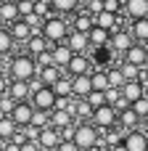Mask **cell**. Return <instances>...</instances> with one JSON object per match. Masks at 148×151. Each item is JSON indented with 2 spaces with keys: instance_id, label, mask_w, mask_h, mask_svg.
<instances>
[{
  "instance_id": "52",
  "label": "cell",
  "mask_w": 148,
  "mask_h": 151,
  "mask_svg": "<svg viewBox=\"0 0 148 151\" xmlns=\"http://www.w3.org/2000/svg\"><path fill=\"white\" fill-rule=\"evenodd\" d=\"M146 98H148V85H146Z\"/></svg>"
},
{
  "instance_id": "33",
  "label": "cell",
  "mask_w": 148,
  "mask_h": 151,
  "mask_svg": "<svg viewBox=\"0 0 148 151\" xmlns=\"http://www.w3.org/2000/svg\"><path fill=\"white\" fill-rule=\"evenodd\" d=\"M53 93H56L58 98H74V90H71V77H69V74H64V77L53 85Z\"/></svg>"
},
{
  "instance_id": "18",
  "label": "cell",
  "mask_w": 148,
  "mask_h": 151,
  "mask_svg": "<svg viewBox=\"0 0 148 151\" xmlns=\"http://www.w3.org/2000/svg\"><path fill=\"white\" fill-rule=\"evenodd\" d=\"M8 96H11L16 104H24V101H29V98H32V88H29V82L11 80V85H8Z\"/></svg>"
},
{
  "instance_id": "25",
  "label": "cell",
  "mask_w": 148,
  "mask_h": 151,
  "mask_svg": "<svg viewBox=\"0 0 148 151\" xmlns=\"http://www.w3.org/2000/svg\"><path fill=\"white\" fill-rule=\"evenodd\" d=\"M64 74H66V72H64V69H58V66H45V69H40V72H37V80H40L45 88H53Z\"/></svg>"
},
{
  "instance_id": "1",
  "label": "cell",
  "mask_w": 148,
  "mask_h": 151,
  "mask_svg": "<svg viewBox=\"0 0 148 151\" xmlns=\"http://www.w3.org/2000/svg\"><path fill=\"white\" fill-rule=\"evenodd\" d=\"M37 58H32L29 53H13L8 58V77L11 80H19V82H32L37 77Z\"/></svg>"
},
{
  "instance_id": "29",
  "label": "cell",
  "mask_w": 148,
  "mask_h": 151,
  "mask_svg": "<svg viewBox=\"0 0 148 151\" xmlns=\"http://www.w3.org/2000/svg\"><path fill=\"white\" fill-rule=\"evenodd\" d=\"M19 133V125L11 119V117H0V143H8L13 141V135Z\"/></svg>"
},
{
  "instance_id": "38",
  "label": "cell",
  "mask_w": 148,
  "mask_h": 151,
  "mask_svg": "<svg viewBox=\"0 0 148 151\" xmlns=\"http://www.w3.org/2000/svg\"><path fill=\"white\" fill-rule=\"evenodd\" d=\"M132 111H135L140 119H148V98H146V96H143L140 101H135V104H132Z\"/></svg>"
},
{
  "instance_id": "21",
  "label": "cell",
  "mask_w": 148,
  "mask_h": 151,
  "mask_svg": "<svg viewBox=\"0 0 148 151\" xmlns=\"http://www.w3.org/2000/svg\"><path fill=\"white\" fill-rule=\"evenodd\" d=\"M50 50H53V64H56L58 69H64V72H66V66H69V61L74 58V53H71V48H69L66 42H61V45H53Z\"/></svg>"
},
{
  "instance_id": "13",
  "label": "cell",
  "mask_w": 148,
  "mask_h": 151,
  "mask_svg": "<svg viewBox=\"0 0 148 151\" xmlns=\"http://www.w3.org/2000/svg\"><path fill=\"white\" fill-rule=\"evenodd\" d=\"M111 35H114V32H109V29H103V27H93V29L87 32L90 48H93V50H106L109 42H111Z\"/></svg>"
},
{
  "instance_id": "27",
  "label": "cell",
  "mask_w": 148,
  "mask_h": 151,
  "mask_svg": "<svg viewBox=\"0 0 148 151\" xmlns=\"http://www.w3.org/2000/svg\"><path fill=\"white\" fill-rule=\"evenodd\" d=\"M19 19H21L19 5H16V3H11V0H5V3H3V8H0V21H3L5 27H11V24H16Z\"/></svg>"
},
{
  "instance_id": "16",
  "label": "cell",
  "mask_w": 148,
  "mask_h": 151,
  "mask_svg": "<svg viewBox=\"0 0 148 151\" xmlns=\"http://www.w3.org/2000/svg\"><path fill=\"white\" fill-rule=\"evenodd\" d=\"M71 90H74V98H77V101H85V98L93 93V80H90V74L71 77Z\"/></svg>"
},
{
  "instance_id": "14",
  "label": "cell",
  "mask_w": 148,
  "mask_h": 151,
  "mask_svg": "<svg viewBox=\"0 0 148 151\" xmlns=\"http://www.w3.org/2000/svg\"><path fill=\"white\" fill-rule=\"evenodd\" d=\"M124 16L130 21L148 19V0H124Z\"/></svg>"
},
{
  "instance_id": "19",
  "label": "cell",
  "mask_w": 148,
  "mask_h": 151,
  "mask_svg": "<svg viewBox=\"0 0 148 151\" xmlns=\"http://www.w3.org/2000/svg\"><path fill=\"white\" fill-rule=\"evenodd\" d=\"M122 96H124V101L132 106L135 101H140L143 96H146V85L140 82V80H132V82H124V88H122Z\"/></svg>"
},
{
  "instance_id": "46",
  "label": "cell",
  "mask_w": 148,
  "mask_h": 151,
  "mask_svg": "<svg viewBox=\"0 0 148 151\" xmlns=\"http://www.w3.org/2000/svg\"><path fill=\"white\" fill-rule=\"evenodd\" d=\"M3 151H21V146H16L13 141H8V143H3Z\"/></svg>"
},
{
  "instance_id": "7",
  "label": "cell",
  "mask_w": 148,
  "mask_h": 151,
  "mask_svg": "<svg viewBox=\"0 0 148 151\" xmlns=\"http://www.w3.org/2000/svg\"><path fill=\"white\" fill-rule=\"evenodd\" d=\"M66 45L71 48V53L74 56H90L93 53V48H90V37L85 35V32H69V37H66Z\"/></svg>"
},
{
  "instance_id": "4",
  "label": "cell",
  "mask_w": 148,
  "mask_h": 151,
  "mask_svg": "<svg viewBox=\"0 0 148 151\" xmlns=\"http://www.w3.org/2000/svg\"><path fill=\"white\" fill-rule=\"evenodd\" d=\"M101 133H109V130H114V127H119V111L114 109V106H101V109H95L93 111V119H90Z\"/></svg>"
},
{
  "instance_id": "30",
  "label": "cell",
  "mask_w": 148,
  "mask_h": 151,
  "mask_svg": "<svg viewBox=\"0 0 148 151\" xmlns=\"http://www.w3.org/2000/svg\"><path fill=\"white\" fill-rule=\"evenodd\" d=\"M95 27H103V29H109V32H117V29H119V16L103 11V13L95 16Z\"/></svg>"
},
{
  "instance_id": "8",
  "label": "cell",
  "mask_w": 148,
  "mask_h": 151,
  "mask_svg": "<svg viewBox=\"0 0 148 151\" xmlns=\"http://www.w3.org/2000/svg\"><path fill=\"white\" fill-rule=\"evenodd\" d=\"M93 69H95L93 56H74L66 66V74L69 77H82V74H93Z\"/></svg>"
},
{
  "instance_id": "11",
  "label": "cell",
  "mask_w": 148,
  "mask_h": 151,
  "mask_svg": "<svg viewBox=\"0 0 148 151\" xmlns=\"http://www.w3.org/2000/svg\"><path fill=\"white\" fill-rule=\"evenodd\" d=\"M32 117H34V106H32L29 101L16 104V109L11 111V119H13L19 127H29V125H32Z\"/></svg>"
},
{
  "instance_id": "40",
  "label": "cell",
  "mask_w": 148,
  "mask_h": 151,
  "mask_svg": "<svg viewBox=\"0 0 148 151\" xmlns=\"http://www.w3.org/2000/svg\"><path fill=\"white\" fill-rule=\"evenodd\" d=\"M45 66H56L53 64V50H45L42 56H37V69H45Z\"/></svg>"
},
{
  "instance_id": "31",
  "label": "cell",
  "mask_w": 148,
  "mask_h": 151,
  "mask_svg": "<svg viewBox=\"0 0 148 151\" xmlns=\"http://www.w3.org/2000/svg\"><path fill=\"white\" fill-rule=\"evenodd\" d=\"M106 69H109V66H106ZM106 69L95 66L93 74H90V80H93V90H98V93H106V90H109V74H106Z\"/></svg>"
},
{
  "instance_id": "9",
  "label": "cell",
  "mask_w": 148,
  "mask_h": 151,
  "mask_svg": "<svg viewBox=\"0 0 148 151\" xmlns=\"http://www.w3.org/2000/svg\"><path fill=\"white\" fill-rule=\"evenodd\" d=\"M37 143H40V149H42V151H56L61 143H64L61 130H56V127H45V130H40Z\"/></svg>"
},
{
  "instance_id": "47",
  "label": "cell",
  "mask_w": 148,
  "mask_h": 151,
  "mask_svg": "<svg viewBox=\"0 0 148 151\" xmlns=\"http://www.w3.org/2000/svg\"><path fill=\"white\" fill-rule=\"evenodd\" d=\"M109 151H127V146H124V143H117V146H111Z\"/></svg>"
},
{
  "instance_id": "45",
  "label": "cell",
  "mask_w": 148,
  "mask_h": 151,
  "mask_svg": "<svg viewBox=\"0 0 148 151\" xmlns=\"http://www.w3.org/2000/svg\"><path fill=\"white\" fill-rule=\"evenodd\" d=\"M0 77H8V58L0 56Z\"/></svg>"
},
{
  "instance_id": "41",
  "label": "cell",
  "mask_w": 148,
  "mask_h": 151,
  "mask_svg": "<svg viewBox=\"0 0 148 151\" xmlns=\"http://www.w3.org/2000/svg\"><path fill=\"white\" fill-rule=\"evenodd\" d=\"M19 13H21V19L32 16V13H34V3H29V0H21V3H19Z\"/></svg>"
},
{
  "instance_id": "3",
  "label": "cell",
  "mask_w": 148,
  "mask_h": 151,
  "mask_svg": "<svg viewBox=\"0 0 148 151\" xmlns=\"http://www.w3.org/2000/svg\"><path fill=\"white\" fill-rule=\"evenodd\" d=\"M74 143L79 146V151H95L101 146V130H98L93 122H77Z\"/></svg>"
},
{
  "instance_id": "32",
  "label": "cell",
  "mask_w": 148,
  "mask_h": 151,
  "mask_svg": "<svg viewBox=\"0 0 148 151\" xmlns=\"http://www.w3.org/2000/svg\"><path fill=\"white\" fill-rule=\"evenodd\" d=\"M106 74H109V88H117V90H122L124 88V72H122V66L117 64V66H109L106 69Z\"/></svg>"
},
{
  "instance_id": "2",
  "label": "cell",
  "mask_w": 148,
  "mask_h": 151,
  "mask_svg": "<svg viewBox=\"0 0 148 151\" xmlns=\"http://www.w3.org/2000/svg\"><path fill=\"white\" fill-rule=\"evenodd\" d=\"M69 32H71V21H69L66 16L53 13V16H48V19L42 21V37H45L50 45H61V42H66Z\"/></svg>"
},
{
  "instance_id": "35",
  "label": "cell",
  "mask_w": 148,
  "mask_h": 151,
  "mask_svg": "<svg viewBox=\"0 0 148 151\" xmlns=\"http://www.w3.org/2000/svg\"><path fill=\"white\" fill-rule=\"evenodd\" d=\"M119 66H122V72H124V80H127V82H132V80H140V77H143V69H140V66H132V64H124V61H119Z\"/></svg>"
},
{
  "instance_id": "37",
  "label": "cell",
  "mask_w": 148,
  "mask_h": 151,
  "mask_svg": "<svg viewBox=\"0 0 148 151\" xmlns=\"http://www.w3.org/2000/svg\"><path fill=\"white\" fill-rule=\"evenodd\" d=\"M93 109H101V106H106V93H98V90H93L87 98H85Z\"/></svg>"
},
{
  "instance_id": "39",
  "label": "cell",
  "mask_w": 148,
  "mask_h": 151,
  "mask_svg": "<svg viewBox=\"0 0 148 151\" xmlns=\"http://www.w3.org/2000/svg\"><path fill=\"white\" fill-rule=\"evenodd\" d=\"M106 104L117 109V106L122 104V90H117V88H109V90H106Z\"/></svg>"
},
{
  "instance_id": "10",
  "label": "cell",
  "mask_w": 148,
  "mask_h": 151,
  "mask_svg": "<svg viewBox=\"0 0 148 151\" xmlns=\"http://www.w3.org/2000/svg\"><path fill=\"white\" fill-rule=\"evenodd\" d=\"M122 61H124V64H132V66H140V69H148V50H146V45L135 42V45L122 56Z\"/></svg>"
},
{
  "instance_id": "28",
  "label": "cell",
  "mask_w": 148,
  "mask_h": 151,
  "mask_svg": "<svg viewBox=\"0 0 148 151\" xmlns=\"http://www.w3.org/2000/svg\"><path fill=\"white\" fill-rule=\"evenodd\" d=\"M130 35H132L135 42L146 45V42H148V19H138V21H132V24H130Z\"/></svg>"
},
{
  "instance_id": "17",
  "label": "cell",
  "mask_w": 148,
  "mask_h": 151,
  "mask_svg": "<svg viewBox=\"0 0 148 151\" xmlns=\"http://www.w3.org/2000/svg\"><path fill=\"white\" fill-rule=\"evenodd\" d=\"M50 8H53V13H58V16H74V13H79V8H82V0H50Z\"/></svg>"
},
{
  "instance_id": "55",
  "label": "cell",
  "mask_w": 148,
  "mask_h": 151,
  "mask_svg": "<svg viewBox=\"0 0 148 151\" xmlns=\"http://www.w3.org/2000/svg\"><path fill=\"white\" fill-rule=\"evenodd\" d=\"M82 3H85V0H82Z\"/></svg>"
},
{
  "instance_id": "44",
  "label": "cell",
  "mask_w": 148,
  "mask_h": 151,
  "mask_svg": "<svg viewBox=\"0 0 148 151\" xmlns=\"http://www.w3.org/2000/svg\"><path fill=\"white\" fill-rule=\"evenodd\" d=\"M8 85H11V77H0V96L8 93Z\"/></svg>"
},
{
  "instance_id": "36",
  "label": "cell",
  "mask_w": 148,
  "mask_h": 151,
  "mask_svg": "<svg viewBox=\"0 0 148 151\" xmlns=\"http://www.w3.org/2000/svg\"><path fill=\"white\" fill-rule=\"evenodd\" d=\"M82 5H85L82 11H87V13L93 16V19H95L98 13H103V0H85Z\"/></svg>"
},
{
  "instance_id": "48",
  "label": "cell",
  "mask_w": 148,
  "mask_h": 151,
  "mask_svg": "<svg viewBox=\"0 0 148 151\" xmlns=\"http://www.w3.org/2000/svg\"><path fill=\"white\" fill-rule=\"evenodd\" d=\"M140 130H143V133L148 135V119H143V125H140Z\"/></svg>"
},
{
  "instance_id": "54",
  "label": "cell",
  "mask_w": 148,
  "mask_h": 151,
  "mask_svg": "<svg viewBox=\"0 0 148 151\" xmlns=\"http://www.w3.org/2000/svg\"><path fill=\"white\" fill-rule=\"evenodd\" d=\"M146 50H148V42H146Z\"/></svg>"
},
{
  "instance_id": "42",
  "label": "cell",
  "mask_w": 148,
  "mask_h": 151,
  "mask_svg": "<svg viewBox=\"0 0 148 151\" xmlns=\"http://www.w3.org/2000/svg\"><path fill=\"white\" fill-rule=\"evenodd\" d=\"M56 151H79V146H77L74 141H64V143H61Z\"/></svg>"
},
{
  "instance_id": "23",
  "label": "cell",
  "mask_w": 148,
  "mask_h": 151,
  "mask_svg": "<svg viewBox=\"0 0 148 151\" xmlns=\"http://www.w3.org/2000/svg\"><path fill=\"white\" fill-rule=\"evenodd\" d=\"M140 125H143V119L132 111V106H130V109H124V111H119V130H122V133L138 130Z\"/></svg>"
},
{
  "instance_id": "12",
  "label": "cell",
  "mask_w": 148,
  "mask_h": 151,
  "mask_svg": "<svg viewBox=\"0 0 148 151\" xmlns=\"http://www.w3.org/2000/svg\"><path fill=\"white\" fill-rule=\"evenodd\" d=\"M127 151H148V135L138 127V130H130V133H124V141H122Z\"/></svg>"
},
{
  "instance_id": "51",
  "label": "cell",
  "mask_w": 148,
  "mask_h": 151,
  "mask_svg": "<svg viewBox=\"0 0 148 151\" xmlns=\"http://www.w3.org/2000/svg\"><path fill=\"white\" fill-rule=\"evenodd\" d=\"M11 3H16V5H19V3H21V0H11Z\"/></svg>"
},
{
  "instance_id": "49",
  "label": "cell",
  "mask_w": 148,
  "mask_h": 151,
  "mask_svg": "<svg viewBox=\"0 0 148 151\" xmlns=\"http://www.w3.org/2000/svg\"><path fill=\"white\" fill-rule=\"evenodd\" d=\"M95 151H109V149H106V146H98V149H95Z\"/></svg>"
},
{
  "instance_id": "22",
  "label": "cell",
  "mask_w": 148,
  "mask_h": 151,
  "mask_svg": "<svg viewBox=\"0 0 148 151\" xmlns=\"http://www.w3.org/2000/svg\"><path fill=\"white\" fill-rule=\"evenodd\" d=\"M69 125H77V122H74V114H71L69 109H53V111H50V127L64 130V127H69Z\"/></svg>"
},
{
  "instance_id": "50",
  "label": "cell",
  "mask_w": 148,
  "mask_h": 151,
  "mask_svg": "<svg viewBox=\"0 0 148 151\" xmlns=\"http://www.w3.org/2000/svg\"><path fill=\"white\" fill-rule=\"evenodd\" d=\"M29 3H34V5H37V3H42V0H29Z\"/></svg>"
},
{
  "instance_id": "34",
  "label": "cell",
  "mask_w": 148,
  "mask_h": 151,
  "mask_svg": "<svg viewBox=\"0 0 148 151\" xmlns=\"http://www.w3.org/2000/svg\"><path fill=\"white\" fill-rule=\"evenodd\" d=\"M32 127H37V130H45V127H50V111H40V109H34Z\"/></svg>"
},
{
  "instance_id": "43",
  "label": "cell",
  "mask_w": 148,
  "mask_h": 151,
  "mask_svg": "<svg viewBox=\"0 0 148 151\" xmlns=\"http://www.w3.org/2000/svg\"><path fill=\"white\" fill-rule=\"evenodd\" d=\"M21 151H42V149H40V143H37V141H26V143L21 146Z\"/></svg>"
},
{
  "instance_id": "24",
  "label": "cell",
  "mask_w": 148,
  "mask_h": 151,
  "mask_svg": "<svg viewBox=\"0 0 148 151\" xmlns=\"http://www.w3.org/2000/svg\"><path fill=\"white\" fill-rule=\"evenodd\" d=\"M93 27H95V19H93L87 11H79V13L71 16V29H74V32H85V35H87Z\"/></svg>"
},
{
  "instance_id": "15",
  "label": "cell",
  "mask_w": 148,
  "mask_h": 151,
  "mask_svg": "<svg viewBox=\"0 0 148 151\" xmlns=\"http://www.w3.org/2000/svg\"><path fill=\"white\" fill-rule=\"evenodd\" d=\"M50 48H53V45H50V42H48L42 35H32V37L24 42V53H29L32 58L42 56V53H45V50H50Z\"/></svg>"
},
{
  "instance_id": "6",
  "label": "cell",
  "mask_w": 148,
  "mask_h": 151,
  "mask_svg": "<svg viewBox=\"0 0 148 151\" xmlns=\"http://www.w3.org/2000/svg\"><path fill=\"white\" fill-rule=\"evenodd\" d=\"M29 104H32L34 109H40V111H53L56 104H58V96L53 93V88H40V90L32 93Z\"/></svg>"
},
{
  "instance_id": "53",
  "label": "cell",
  "mask_w": 148,
  "mask_h": 151,
  "mask_svg": "<svg viewBox=\"0 0 148 151\" xmlns=\"http://www.w3.org/2000/svg\"><path fill=\"white\" fill-rule=\"evenodd\" d=\"M3 3H5V0H0V8H3Z\"/></svg>"
},
{
  "instance_id": "20",
  "label": "cell",
  "mask_w": 148,
  "mask_h": 151,
  "mask_svg": "<svg viewBox=\"0 0 148 151\" xmlns=\"http://www.w3.org/2000/svg\"><path fill=\"white\" fill-rule=\"evenodd\" d=\"M8 29H11V35H13L16 45H21V48H24V42H26V40H29V37L34 35V29H32V27H29V24H26L24 19H19L16 24H11Z\"/></svg>"
},
{
  "instance_id": "5",
  "label": "cell",
  "mask_w": 148,
  "mask_h": 151,
  "mask_svg": "<svg viewBox=\"0 0 148 151\" xmlns=\"http://www.w3.org/2000/svg\"><path fill=\"white\" fill-rule=\"evenodd\" d=\"M132 45H135V40H132L130 29H122V27H119V29H117V32L111 35V42H109V50H111L114 56H119V58H122V56H124V53H127V50H130Z\"/></svg>"
},
{
  "instance_id": "26",
  "label": "cell",
  "mask_w": 148,
  "mask_h": 151,
  "mask_svg": "<svg viewBox=\"0 0 148 151\" xmlns=\"http://www.w3.org/2000/svg\"><path fill=\"white\" fill-rule=\"evenodd\" d=\"M13 50H16V40H13L11 29L8 27H0V56L3 58H11Z\"/></svg>"
}]
</instances>
